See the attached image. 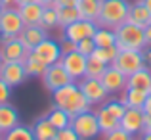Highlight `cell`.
I'll return each instance as SVG.
<instances>
[{"mask_svg":"<svg viewBox=\"0 0 151 140\" xmlns=\"http://www.w3.org/2000/svg\"><path fill=\"white\" fill-rule=\"evenodd\" d=\"M40 27L46 29L50 33L52 29H58L59 23H58V8L55 6H44V12H42V17H40Z\"/></svg>","mask_w":151,"mask_h":140,"instance_id":"cell-30","label":"cell"},{"mask_svg":"<svg viewBox=\"0 0 151 140\" xmlns=\"http://www.w3.org/2000/svg\"><path fill=\"white\" fill-rule=\"evenodd\" d=\"M0 6H2V8H14L15 0H0Z\"/></svg>","mask_w":151,"mask_h":140,"instance_id":"cell-42","label":"cell"},{"mask_svg":"<svg viewBox=\"0 0 151 140\" xmlns=\"http://www.w3.org/2000/svg\"><path fill=\"white\" fill-rule=\"evenodd\" d=\"M52 102H54V106L65 110L67 113L71 115V119H73L75 115L82 113V111L92 110L90 102L86 100V96L82 94L78 83H75V81L69 83V85H65V86H61V88H58V90H54V92H52Z\"/></svg>","mask_w":151,"mask_h":140,"instance_id":"cell-1","label":"cell"},{"mask_svg":"<svg viewBox=\"0 0 151 140\" xmlns=\"http://www.w3.org/2000/svg\"><path fill=\"white\" fill-rule=\"evenodd\" d=\"M98 29V23L96 21H90V19H77V21H73L71 25L63 27L61 29V37L69 38V41L73 42H78L82 41V38H90L94 37V33H96Z\"/></svg>","mask_w":151,"mask_h":140,"instance_id":"cell-11","label":"cell"},{"mask_svg":"<svg viewBox=\"0 0 151 140\" xmlns=\"http://www.w3.org/2000/svg\"><path fill=\"white\" fill-rule=\"evenodd\" d=\"M23 65H25V71H27V75H29V77H38V79L44 75L46 67H48L44 62H40V59H38L33 52H29V54H27V58L23 59Z\"/></svg>","mask_w":151,"mask_h":140,"instance_id":"cell-26","label":"cell"},{"mask_svg":"<svg viewBox=\"0 0 151 140\" xmlns=\"http://www.w3.org/2000/svg\"><path fill=\"white\" fill-rule=\"evenodd\" d=\"M27 54H29V50L25 48L19 37L0 41V56H2L4 62H23L27 58Z\"/></svg>","mask_w":151,"mask_h":140,"instance_id":"cell-14","label":"cell"},{"mask_svg":"<svg viewBox=\"0 0 151 140\" xmlns=\"http://www.w3.org/2000/svg\"><path fill=\"white\" fill-rule=\"evenodd\" d=\"M94 111H96V117H98V123H100V131H101V134L111 133L113 129H117V127H119V119L115 117V115H111L103 106L96 107Z\"/></svg>","mask_w":151,"mask_h":140,"instance_id":"cell-24","label":"cell"},{"mask_svg":"<svg viewBox=\"0 0 151 140\" xmlns=\"http://www.w3.org/2000/svg\"><path fill=\"white\" fill-rule=\"evenodd\" d=\"M59 46H61V54H71V52L77 50V42L69 41V38L61 37V41H59Z\"/></svg>","mask_w":151,"mask_h":140,"instance_id":"cell-38","label":"cell"},{"mask_svg":"<svg viewBox=\"0 0 151 140\" xmlns=\"http://www.w3.org/2000/svg\"><path fill=\"white\" fill-rule=\"evenodd\" d=\"M2 140H37L33 133V127H27V125H15L14 129H10L8 133H4Z\"/></svg>","mask_w":151,"mask_h":140,"instance_id":"cell-27","label":"cell"},{"mask_svg":"<svg viewBox=\"0 0 151 140\" xmlns=\"http://www.w3.org/2000/svg\"><path fill=\"white\" fill-rule=\"evenodd\" d=\"M94 50H96V42H94L92 37H90V38H82V41L77 42V52H81L82 56H86V58L92 56Z\"/></svg>","mask_w":151,"mask_h":140,"instance_id":"cell-34","label":"cell"},{"mask_svg":"<svg viewBox=\"0 0 151 140\" xmlns=\"http://www.w3.org/2000/svg\"><path fill=\"white\" fill-rule=\"evenodd\" d=\"M119 127L124 129L128 134H132L134 138H138L145 129V113L142 107H128L124 111V115L119 121Z\"/></svg>","mask_w":151,"mask_h":140,"instance_id":"cell-9","label":"cell"},{"mask_svg":"<svg viewBox=\"0 0 151 140\" xmlns=\"http://www.w3.org/2000/svg\"><path fill=\"white\" fill-rule=\"evenodd\" d=\"M40 79H42V85H44V88L48 90V92H54V90L73 83V79L69 77V73H67L65 67L61 65V62H55V63H52V65H48Z\"/></svg>","mask_w":151,"mask_h":140,"instance_id":"cell-7","label":"cell"},{"mask_svg":"<svg viewBox=\"0 0 151 140\" xmlns=\"http://www.w3.org/2000/svg\"><path fill=\"white\" fill-rule=\"evenodd\" d=\"M86 56H82L81 52H71V54H63L61 56V65L65 67V71L69 73V77L73 79L75 83H78L82 77L86 75Z\"/></svg>","mask_w":151,"mask_h":140,"instance_id":"cell-13","label":"cell"},{"mask_svg":"<svg viewBox=\"0 0 151 140\" xmlns=\"http://www.w3.org/2000/svg\"><path fill=\"white\" fill-rule=\"evenodd\" d=\"M81 19V14H78L77 6H61L58 8V23H59V29L71 25L73 21Z\"/></svg>","mask_w":151,"mask_h":140,"instance_id":"cell-29","label":"cell"},{"mask_svg":"<svg viewBox=\"0 0 151 140\" xmlns=\"http://www.w3.org/2000/svg\"><path fill=\"white\" fill-rule=\"evenodd\" d=\"M17 10L23 19V25H40V17H42V12H44V6L40 2L23 4V6H17Z\"/></svg>","mask_w":151,"mask_h":140,"instance_id":"cell-18","label":"cell"},{"mask_svg":"<svg viewBox=\"0 0 151 140\" xmlns=\"http://www.w3.org/2000/svg\"><path fill=\"white\" fill-rule=\"evenodd\" d=\"M119 98L126 104V107H144L145 100H147V92H145V90H140V88H130V86H126L124 92L119 94Z\"/></svg>","mask_w":151,"mask_h":140,"instance_id":"cell-21","label":"cell"},{"mask_svg":"<svg viewBox=\"0 0 151 140\" xmlns=\"http://www.w3.org/2000/svg\"><path fill=\"white\" fill-rule=\"evenodd\" d=\"M144 33H145V46H151V23L144 29Z\"/></svg>","mask_w":151,"mask_h":140,"instance_id":"cell-41","label":"cell"},{"mask_svg":"<svg viewBox=\"0 0 151 140\" xmlns=\"http://www.w3.org/2000/svg\"><path fill=\"white\" fill-rule=\"evenodd\" d=\"M126 21L134 23V25H140V27H144V29L151 23V14H149L147 6L144 4V0H134V2H130V10H128Z\"/></svg>","mask_w":151,"mask_h":140,"instance_id":"cell-17","label":"cell"},{"mask_svg":"<svg viewBox=\"0 0 151 140\" xmlns=\"http://www.w3.org/2000/svg\"><path fill=\"white\" fill-rule=\"evenodd\" d=\"M37 2H40L42 6H54V2H55V0H37Z\"/></svg>","mask_w":151,"mask_h":140,"instance_id":"cell-45","label":"cell"},{"mask_svg":"<svg viewBox=\"0 0 151 140\" xmlns=\"http://www.w3.org/2000/svg\"><path fill=\"white\" fill-rule=\"evenodd\" d=\"M130 10L128 0H101V8L98 14V27H107V29H117L121 23L126 21Z\"/></svg>","mask_w":151,"mask_h":140,"instance_id":"cell-2","label":"cell"},{"mask_svg":"<svg viewBox=\"0 0 151 140\" xmlns=\"http://www.w3.org/2000/svg\"><path fill=\"white\" fill-rule=\"evenodd\" d=\"M78 0H55L54 6L55 8H61V6H77Z\"/></svg>","mask_w":151,"mask_h":140,"instance_id":"cell-39","label":"cell"},{"mask_svg":"<svg viewBox=\"0 0 151 140\" xmlns=\"http://www.w3.org/2000/svg\"><path fill=\"white\" fill-rule=\"evenodd\" d=\"M107 69V65L100 59H96L94 56H88L86 59V75L84 77H92V79H100L103 75V71Z\"/></svg>","mask_w":151,"mask_h":140,"instance_id":"cell-33","label":"cell"},{"mask_svg":"<svg viewBox=\"0 0 151 140\" xmlns=\"http://www.w3.org/2000/svg\"><path fill=\"white\" fill-rule=\"evenodd\" d=\"M2 62H4V59H2V56H0V65H2Z\"/></svg>","mask_w":151,"mask_h":140,"instance_id":"cell-48","label":"cell"},{"mask_svg":"<svg viewBox=\"0 0 151 140\" xmlns=\"http://www.w3.org/2000/svg\"><path fill=\"white\" fill-rule=\"evenodd\" d=\"M2 10H4V8H2V6H0V14H2Z\"/></svg>","mask_w":151,"mask_h":140,"instance_id":"cell-50","label":"cell"},{"mask_svg":"<svg viewBox=\"0 0 151 140\" xmlns=\"http://www.w3.org/2000/svg\"><path fill=\"white\" fill-rule=\"evenodd\" d=\"M2 136H4V134H2V131H0V138H2Z\"/></svg>","mask_w":151,"mask_h":140,"instance_id":"cell-49","label":"cell"},{"mask_svg":"<svg viewBox=\"0 0 151 140\" xmlns=\"http://www.w3.org/2000/svg\"><path fill=\"white\" fill-rule=\"evenodd\" d=\"M100 8H101V0H78V4H77V10L81 14V17L90 19V21L98 19Z\"/></svg>","mask_w":151,"mask_h":140,"instance_id":"cell-23","label":"cell"},{"mask_svg":"<svg viewBox=\"0 0 151 140\" xmlns=\"http://www.w3.org/2000/svg\"><path fill=\"white\" fill-rule=\"evenodd\" d=\"M149 96H151V90H149Z\"/></svg>","mask_w":151,"mask_h":140,"instance_id":"cell-51","label":"cell"},{"mask_svg":"<svg viewBox=\"0 0 151 140\" xmlns=\"http://www.w3.org/2000/svg\"><path fill=\"white\" fill-rule=\"evenodd\" d=\"M33 133H35V138L37 140H54L58 129L52 125V123L48 121V117L44 115V117H38L37 121H35Z\"/></svg>","mask_w":151,"mask_h":140,"instance_id":"cell-22","label":"cell"},{"mask_svg":"<svg viewBox=\"0 0 151 140\" xmlns=\"http://www.w3.org/2000/svg\"><path fill=\"white\" fill-rule=\"evenodd\" d=\"M144 131H151V113H145V129Z\"/></svg>","mask_w":151,"mask_h":140,"instance_id":"cell-44","label":"cell"},{"mask_svg":"<svg viewBox=\"0 0 151 140\" xmlns=\"http://www.w3.org/2000/svg\"><path fill=\"white\" fill-rule=\"evenodd\" d=\"M35 56H37L40 62H44L46 65H52V63H55V62H59L61 59V46H59V42L58 41H54V38H50V37H46L44 41L40 42L38 46H35L33 50Z\"/></svg>","mask_w":151,"mask_h":140,"instance_id":"cell-15","label":"cell"},{"mask_svg":"<svg viewBox=\"0 0 151 140\" xmlns=\"http://www.w3.org/2000/svg\"><path fill=\"white\" fill-rule=\"evenodd\" d=\"M23 19L19 15L17 6L14 8H4L0 14V41L2 38H12L19 37V33L23 31Z\"/></svg>","mask_w":151,"mask_h":140,"instance_id":"cell-5","label":"cell"},{"mask_svg":"<svg viewBox=\"0 0 151 140\" xmlns=\"http://www.w3.org/2000/svg\"><path fill=\"white\" fill-rule=\"evenodd\" d=\"M144 4L147 6V10H149V14H151V0H144Z\"/></svg>","mask_w":151,"mask_h":140,"instance_id":"cell-47","label":"cell"},{"mask_svg":"<svg viewBox=\"0 0 151 140\" xmlns=\"http://www.w3.org/2000/svg\"><path fill=\"white\" fill-rule=\"evenodd\" d=\"M48 37V31L42 29L40 25H25L23 27V31L19 33V38H21V42L25 44L27 50H33L35 46H38L44 38Z\"/></svg>","mask_w":151,"mask_h":140,"instance_id":"cell-16","label":"cell"},{"mask_svg":"<svg viewBox=\"0 0 151 140\" xmlns=\"http://www.w3.org/2000/svg\"><path fill=\"white\" fill-rule=\"evenodd\" d=\"M78 86H81L82 94L86 96V100L90 102V106H101V104L107 102L109 98V92L105 90L103 83L100 79H92V77H82L78 81Z\"/></svg>","mask_w":151,"mask_h":140,"instance_id":"cell-8","label":"cell"},{"mask_svg":"<svg viewBox=\"0 0 151 140\" xmlns=\"http://www.w3.org/2000/svg\"><path fill=\"white\" fill-rule=\"evenodd\" d=\"M0 140H2V138H0Z\"/></svg>","mask_w":151,"mask_h":140,"instance_id":"cell-52","label":"cell"},{"mask_svg":"<svg viewBox=\"0 0 151 140\" xmlns=\"http://www.w3.org/2000/svg\"><path fill=\"white\" fill-rule=\"evenodd\" d=\"M71 127L75 129V133L78 134L81 140H94L101 134L100 123H98V117H96L94 110H88V111H82V113L75 115L71 119Z\"/></svg>","mask_w":151,"mask_h":140,"instance_id":"cell-4","label":"cell"},{"mask_svg":"<svg viewBox=\"0 0 151 140\" xmlns=\"http://www.w3.org/2000/svg\"><path fill=\"white\" fill-rule=\"evenodd\" d=\"M130 88H140V90H145V92L149 94L151 90V67H142V69H138L136 73H132L128 77V85Z\"/></svg>","mask_w":151,"mask_h":140,"instance_id":"cell-20","label":"cell"},{"mask_svg":"<svg viewBox=\"0 0 151 140\" xmlns=\"http://www.w3.org/2000/svg\"><path fill=\"white\" fill-rule=\"evenodd\" d=\"M92 38L96 42V46H117V33H115V29L98 27Z\"/></svg>","mask_w":151,"mask_h":140,"instance_id":"cell-28","label":"cell"},{"mask_svg":"<svg viewBox=\"0 0 151 140\" xmlns=\"http://www.w3.org/2000/svg\"><path fill=\"white\" fill-rule=\"evenodd\" d=\"M100 81L103 83L105 90L111 96H117V94L124 92L126 85H128V77L121 69H117L115 65H107V69L103 71V75L100 77Z\"/></svg>","mask_w":151,"mask_h":140,"instance_id":"cell-12","label":"cell"},{"mask_svg":"<svg viewBox=\"0 0 151 140\" xmlns=\"http://www.w3.org/2000/svg\"><path fill=\"white\" fill-rule=\"evenodd\" d=\"M101 106L105 107V110L109 111L111 115H115L119 121H121V117L124 115V111L128 110V107H126V104L122 102L121 98H117V96H109V98H107V102H105V104H101Z\"/></svg>","mask_w":151,"mask_h":140,"instance_id":"cell-32","label":"cell"},{"mask_svg":"<svg viewBox=\"0 0 151 140\" xmlns=\"http://www.w3.org/2000/svg\"><path fill=\"white\" fill-rule=\"evenodd\" d=\"M119 54V46H96V50H94V58L103 62L105 65H111V63L115 62V58H117Z\"/></svg>","mask_w":151,"mask_h":140,"instance_id":"cell-31","label":"cell"},{"mask_svg":"<svg viewBox=\"0 0 151 140\" xmlns=\"http://www.w3.org/2000/svg\"><path fill=\"white\" fill-rule=\"evenodd\" d=\"M142 54H144V62H145V65L151 67V46H145L144 50H142Z\"/></svg>","mask_w":151,"mask_h":140,"instance_id":"cell-40","label":"cell"},{"mask_svg":"<svg viewBox=\"0 0 151 140\" xmlns=\"http://www.w3.org/2000/svg\"><path fill=\"white\" fill-rule=\"evenodd\" d=\"M29 2H37V0H15V6H23V4H29Z\"/></svg>","mask_w":151,"mask_h":140,"instance_id":"cell-46","label":"cell"},{"mask_svg":"<svg viewBox=\"0 0 151 140\" xmlns=\"http://www.w3.org/2000/svg\"><path fill=\"white\" fill-rule=\"evenodd\" d=\"M115 65L117 69H121L126 77H130L132 73H136L138 69L145 67V62H144V54L142 50H119L115 62L111 63Z\"/></svg>","mask_w":151,"mask_h":140,"instance_id":"cell-6","label":"cell"},{"mask_svg":"<svg viewBox=\"0 0 151 140\" xmlns=\"http://www.w3.org/2000/svg\"><path fill=\"white\" fill-rule=\"evenodd\" d=\"M117 33V46L119 50H144L145 48V33L144 27L124 21L115 29Z\"/></svg>","mask_w":151,"mask_h":140,"instance_id":"cell-3","label":"cell"},{"mask_svg":"<svg viewBox=\"0 0 151 140\" xmlns=\"http://www.w3.org/2000/svg\"><path fill=\"white\" fill-rule=\"evenodd\" d=\"M103 140H134V136H132V134H128L124 129L117 127V129H113L111 133L103 134Z\"/></svg>","mask_w":151,"mask_h":140,"instance_id":"cell-35","label":"cell"},{"mask_svg":"<svg viewBox=\"0 0 151 140\" xmlns=\"http://www.w3.org/2000/svg\"><path fill=\"white\" fill-rule=\"evenodd\" d=\"M21 123V117H19V111L12 106L10 102L8 104H0V131L8 133L10 129H14L15 125Z\"/></svg>","mask_w":151,"mask_h":140,"instance_id":"cell-19","label":"cell"},{"mask_svg":"<svg viewBox=\"0 0 151 140\" xmlns=\"http://www.w3.org/2000/svg\"><path fill=\"white\" fill-rule=\"evenodd\" d=\"M0 79L8 86L17 88L29 79V75L25 71L23 62H2V65H0Z\"/></svg>","mask_w":151,"mask_h":140,"instance_id":"cell-10","label":"cell"},{"mask_svg":"<svg viewBox=\"0 0 151 140\" xmlns=\"http://www.w3.org/2000/svg\"><path fill=\"white\" fill-rule=\"evenodd\" d=\"M12 98V86H8L6 83L0 79V104H8Z\"/></svg>","mask_w":151,"mask_h":140,"instance_id":"cell-37","label":"cell"},{"mask_svg":"<svg viewBox=\"0 0 151 140\" xmlns=\"http://www.w3.org/2000/svg\"><path fill=\"white\" fill-rule=\"evenodd\" d=\"M54 140H81V138H78V134L75 133L73 127L69 125V127H65V129H59L58 133H55Z\"/></svg>","mask_w":151,"mask_h":140,"instance_id":"cell-36","label":"cell"},{"mask_svg":"<svg viewBox=\"0 0 151 140\" xmlns=\"http://www.w3.org/2000/svg\"><path fill=\"white\" fill-rule=\"evenodd\" d=\"M138 140H151V131H144V133L138 136Z\"/></svg>","mask_w":151,"mask_h":140,"instance_id":"cell-43","label":"cell"},{"mask_svg":"<svg viewBox=\"0 0 151 140\" xmlns=\"http://www.w3.org/2000/svg\"><path fill=\"white\" fill-rule=\"evenodd\" d=\"M46 117H48V121H50L58 131H59V129H65V127L71 125V115L67 113L65 110H61V107L54 106V104H52V107L48 110Z\"/></svg>","mask_w":151,"mask_h":140,"instance_id":"cell-25","label":"cell"}]
</instances>
